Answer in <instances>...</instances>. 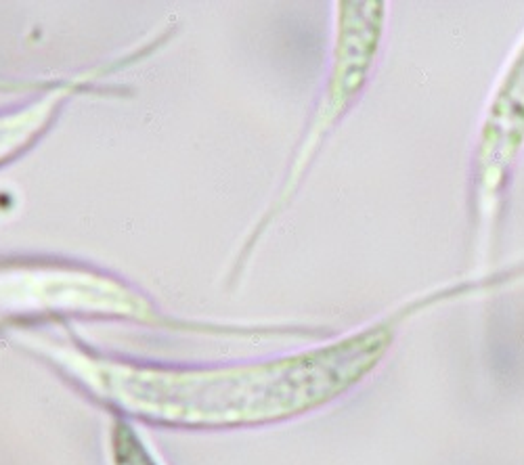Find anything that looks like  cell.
<instances>
[{
	"mask_svg": "<svg viewBox=\"0 0 524 465\" xmlns=\"http://www.w3.org/2000/svg\"><path fill=\"white\" fill-rule=\"evenodd\" d=\"M390 331L374 327L279 360L205 371H160L61 358L96 396L151 424L220 428L287 419L340 396L378 365Z\"/></svg>",
	"mask_w": 524,
	"mask_h": 465,
	"instance_id": "obj_1",
	"label": "cell"
},
{
	"mask_svg": "<svg viewBox=\"0 0 524 465\" xmlns=\"http://www.w3.org/2000/svg\"><path fill=\"white\" fill-rule=\"evenodd\" d=\"M114 465H158L143 440L126 424H116L112 436Z\"/></svg>",
	"mask_w": 524,
	"mask_h": 465,
	"instance_id": "obj_2",
	"label": "cell"
}]
</instances>
